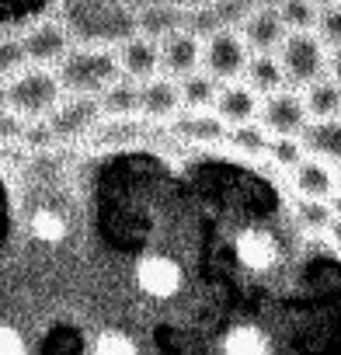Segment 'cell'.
<instances>
[{"instance_id": "37", "label": "cell", "mask_w": 341, "mask_h": 355, "mask_svg": "<svg viewBox=\"0 0 341 355\" xmlns=\"http://www.w3.org/2000/svg\"><path fill=\"white\" fill-rule=\"evenodd\" d=\"M338 189H341V167H338Z\"/></svg>"}, {"instance_id": "29", "label": "cell", "mask_w": 341, "mask_h": 355, "mask_svg": "<svg viewBox=\"0 0 341 355\" xmlns=\"http://www.w3.org/2000/svg\"><path fill=\"white\" fill-rule=\"evenodd\" d=\"M313 32H317V39H320L324 46H331V49L341 46V4H327V8H320Z\"/></svg>"}, {"instance_id": "30", "label": "cell", "mask_w": 341, "mask_h": 355, "mask_svg": "<svg viewBox=\"0 0 341 355\" xmlns=\"http://www.w3.org/2000/svg\"><path fill=\"white\" fill-rule=\"evenodd\" d=\"M94 355H139V348L125 331H101L94 338Z\"/></svg>"}, {"instance_id": "9", "label": "cell", "mask_w": 341, "mask_h": 355, "mask_svg": "<svg viewBox=\"0 0 341 355\" xmlns=\"http://www.w3.org/2000/svg\"><path fill=\"white\" fill-rule=\"evenodd\" d=\"M258 122H261L272 136H303V129L310 125V112H306L303 91L282 87V91L268 94V98L261 101Z\"/></svg>"}, {"instance_id": "36", "label": "cell", "mask_w": 341, "mask_h": 355, "mask_svg": "<svg viewBox=\"0 0 341 355\" xmlns=\"http://www.w3.org/2000/svg\"><path fill=\"white\" fill-rule=\"evenodd\" d=\"M310 4H317V8H327V4H338V0H310Z\"/></svg>"}, {"instance_id": "10", "label": "cell", "mask_w": 341, "mask_h": 355, "mask_svg": "<svg viewBox=\"0 0 341 355\" xmlns=\"http://www.w3.org/2000/svg\"><path fill=\"white\" fill-rule=\"evenodd\" d=\"M234 258H237V265L244 272L265 275V272H272L282 261V244L265 227H244V230L234 234Z\"/></svg>"}, {"instance_id": "12", "label": "cell", "mask_w": 341, "mask_h": 355, "mask_svg": "<svg viewBox=\"0 0 341 355\" xmlns=\"http://www.w3.org/2000/svg\"><path fill=\"white\" fill-rule=\"evenodd\" d=\"M237 32L244 35V42H247L251 53H279L282 42L289 39V28H286L279 8H268V4L251 8V11L241 18V28H237Z\"/></svg>"}, {"instance_id": "25", "label": "cell", "mask_w": 341, "mask_h": 355, "mask_svg": "<svg viewBox=\"0 0 341 355\" xmlns=\"http://www.w3.org/2000/svg\"><path fill=\"white\" fill-rule=\"evenodd\" d=\"M268 334L254 324H237L223 334V355H268Z\"/></svg>"}, {"instance_id": "33", "label": "cell", "mask_w": 341, "mask_h": 355, "mask_svg": "<svg viewBox=\"0 0 341 355\" xmlns=\"http://www.w3.org/2000/svg\"><path fill=\"white\" fill-rule=\"evenodd\" d=\"M327 73L341 84V46H334V49L327 53Z\"/></svg>"}, {"instance_id": "18", "label": "cell", "mask_w": 341, "mask_h": 355, "mask_svg": "<svg viewBox=\"0 0 341 355\" xmlns=\"http://www.w3.org/2000/svg\"><path fill=\"white\" fill-rule=\"evenodd\" d=\"M101 112L105 119H139V105H143V84L132 77H119L115 84H108L101 91Z\"/></svg>"}, {"instance_id": "35", "label": "cell", "mask_w": 341, "mask_h": 355, "mask_svg": "<svg viewBox=\"0 0 341 355\" xmlns=\"http://www.w3.org/2000/svg\"><path fill=\"white\" fill-rule=\"evenodd\" d=\"M327 202H331V209H334V216L341 220V189H338V192H334V196H331Z\"/></svg>"}, {"instance_id": "6", "label": "cell", "mask_w": 341, "mask_h": 355, "mask_svg": "<svg viewBox=\"0 0 341 355\" xmlns=\"http://www.w3.org/2000/svg\"><path fill=\"white\" fill-rule=\"evenodd\" d=\"M279 60L286 67V77L299 87L327 77V53L317 32H289V39L279 49Z\"/></svg>"}, {"instance_id": "19", "label": "cell", "mask_w": 341, "mask_h": 355, "mask_svg": "<svg viewBox=\"0 0 341 355\" xmlns=\"http://www.w3.org/2000/svg\"><path fill=\"white\" fill-rule=\"evenodd\" d=\"M299 139H303L310 157H320L327 164H341V115L338 119H313Z\"/></svg>"}, {"instance_id": "32", "label": "cell", "mask_w": 341, "mask_h": 355, "mask_svg": "<svg viewBox=\"0 0 341 355\" xmlns=\"http://www.w3.org/2000/svg\"><path fill=\"white\" fill-rule=\"evenodd\" d=\"M0 355H28L21 331H18V327H11V324H8L4 331H0Z\"/></svg>"}, {"instance_id": "4", "label": "cell", "mask_w": 341, "mask_h": 355, "mask_svg": "<svg viewBox=\"0 0 341 355\" xmlns=\"http://www.w3.org/2000/svg\"><path fill=\"white\" fill-rule=\"evenodd\" d=\"M21 46H25V56H28V67H60L70 49L77 46V35L70 32V25L63 18H42L28 28L18 32Z\"/></svg>"}, {"instance_id": "3", "label": "cell", "mask_w": 341, "mask_h": 355, "mask_svg": "<svg viewBox=\"0 0 341 355\" xmlns=\"http://www.w3.org/2000/svg\"><path fill=\"white\" fill-rule=\"evenodd\" d=\"M63 98L67 91L53 67H25L21 73L4 80L8 115H18L21 122H46L60 108Z\"/></svg>"}, {"instance_id": "28", "label": "cell", "mask_w": 341, "mask_h": 355, "mask_svg": "<svg viewBox=\"0 0 341 355\" xmlns=\"http://www.w3.org/2000/svg\"><path fill=\"white\" fill-rule=\"evenodd\" d=\"M268 160L275 167H299L306 160V146L299 136H272V146H268Z\"/></svg>"}, {"instance_id": "16", "label": "cell", "mask_w": 341, "mask_h": 355, "mask_svg": "<svg viewBox=\"0 0 341 355\" xmlns=\"http://www.w3.org/2000/svg\"><path fill=\"white\" fill-rule=\"evenodd\" d=\"M213 112L234 129V125H247V122H258L261 115V94H254L247 84H223L220 87V98L213 105Z\"/></svg>"}, {"instance_id": "14", "label": "cell", "mask_w": 341, "mask_h": 355, "mask_svg": "<svg viewBox=\"0 0 341 355\" xmlns=\"http://www.w3.org/2000/svg\"><path fill=\"white\" fill-rule=\"evenodd\" d=\"M182 108H185L182 80L167 77V73H157L153 80H146V84H143L139 119H146V122H164V119H175Z\"/></svg>"}, {"instance_id": "20", "label": "cell", "mask_w": 341, "mask_h": 355, "mask_svg": "<svg viewBox=\"0 0 341 355\" xmlns=\"http://www.w3.org/2000/svg\"><path fill=\"white\" fill-rule=\"evenodd\" d=\"M286 80H289V77H286V67H282V60H279L275 53H254L251 63H247V70H244V84H247L254 94H261V98L282 91Z\"/></svg>"}, {"instance_id": "26", "label": "cell", "mask_w": 341, "mask_h": 355, "mask_svg": "<svg viewBox=\"0 0 341 355\" xmlns=\"http://www.w3.org/2000/svg\"><path fill=\"white\" fill-rule=\"evenodd\" d=\"M227 146H234V150L244 153V157H261V153H268V146H272V132H268L261 122L234 125V129L227 132Z\"/></svg>"}, {"instance_id": "11", "label": "cell", "mask_w": 341, "mask_h": 355, "mask_svg": "<svg viewBox=\"0 0 341 355\" xmlns=\"http://www.w3.org/2000/svg\"><path fill=\"white\" fill-rule=\"evenodd\" d=\"M202 56H206V42H199V35L189 28H178L160 39V73L175 77V80L199 73Z\"/></svg>"}, {"instance_id": "7", "label": "cell", "mask_w": 341, "mask_h": 355, "mask_svg": "<svg viewBox=\"0 0 341 355\" xmlns=\"http://www.w3.org/2000/svg\"><path fill=\"white\" fill-rule=\"evenodd\" d=\"M251 49L244 42L241 32L234 28H220L206 39V56H202V67L206 73H213L220 84H234L237 77H244L247 63H251Z\"/></svg>"}, {"instance_id": "27", "label": "cell", "mask_w": 341, "mask_h": 355, "mask_svg": "<svg viewBox=\"0 0 341 355\" xmlns=\"http://www.w3.org/2000/svg\"><path fill=\"white\" fill-rule=\"evenodd\" d=\"M279 15H282V21H286L289 32H310V28L317 25L320 8L310 4V0H282V4H279Z\"/></svg>"}, {"instance_id": "5", "label": "cell", "mask_w": 341, "mask_h": 355, "mask_svg": "<svg viewBox=\"0 0 341 355\" xmlns=\"http://www.w3.org/2000/svg\"><path fill=\"white\" fill-rule=\"evenodd\" d=\"M136 289L150 300H175L185 289V268L164 251H143L132 265Z\"/></svg>"}, {"instance_id": "1", "label": "cell", "mask_w": 341, "mask_h": 355, "mask_svg": "<svg viewBox=\"0 0 341 355\" xmlns=\"http://www.w3.org/2000/svg\"><path fill=\"white\" fill-rule=\"evenodd\" d=\"M251 8L254 0H0L4 35H18L42 18H63L77 42L91 46H122L132 35L160 42L178 28L209 39Z\"/></svg>"}, {"instance_id": "8", "label": "cell", "mask_w": 341, "mask_h": 355, "mask_svg": "<svg viewBox=\"0 0 341 355\" xmlns=\"http://www.w3.org/2000/svg\"><path fill=\"white\" fill-rule=\"evenodd\" d=\"M105 112H101V101L98 98H77V94H67L60 101V108L46 119L49 132L56 143H73V139H87L94 136V129L101 125Z\"/></svg>"}, {"instance_id": "15", "label": "cell", "mask_w": 341, "mask_h": 355, "mask_svg": "<svg viewBox=\"0 0 341 355\" xmlns=\"http://www.w3.org/2000/svg\"><path fill=\"white\" fill-rule=\"evenodd\" d=\"M119 63H122V73L146 84L160 73V42L157 39H146V35H132L119 46Z\"/></svg>"}, {"instance_id": "17", "label": "cell", "mask_w": 341, "mask_h": 355, "mask_svg": "<svg viewBox=\"0 0 341 355\" xmlns=\"http://www.w3.org/2000/svg\"><path fill=\"white\" fill-rule=\"evenodd\" d=\"M292 189L303 199H331L338 192V174L331 171L327 160L306 157L299 167H292Z\"/></svg>"}, {"instance_id": "31", "label": "cell", "mask_w": 341, "mask_h": 355, "mask_svg": "<svg viewBox=\"0 0 341 355\" xmlns=\"http://www.w3.org/2000/svg\"><path fill=\"white\" fill-rule=\"evenodd\" d=\"M28 67V56H25V46L18 35H4V46H0V70H4V80L21 73Z\"/></svg>"}, {"instance_id": "34", "label": "cell", "mask_w": 341, "mask_h": 355, "mask_svg": "<svg viewBox=\"0 0 341 355\" xmlns=\"http://www.w3.org/2000/svg\"><path fill=\"white\" fill-rule=\"evenodd\" d=\"M327 234H331V241H334V248H338V251H341V220H334V223H331V230H327Z\"/></svg>"}, {"instance_id": "23", "label": "cell", "mask_w": 341, "mask_h": 355, "mask_svg": "<svg viewBox=\"0 0 341 355\" xmlns=\"http://www.w3.org/2000/svg\"><path fill=\"white\" fill-rule=\"evenodd\" d=\"M220 87H223V84H220L213 73H206V70L185 77V80H182L185 108H192V112H213V105H216V98H220Z\"/></svg>"}, {"instance_id": "13", "label": "cell", "mask_w": 341, "mask_h": 355, "mask_svg": "<svg viewBox=\"0 0 341 355\" xmlns=\"http://www.w3.org/2000/svg\"><path fill=\"white\" fill-rule=\"evenodd\" d=\"M170 132H175L182 143H189V146H220V143H227L230 125L216 112L185 108V112H178L175 119H170Z\"/></svg>"}, {"instance_id": "2", "label": "cell", "mask_w": 341, "mask_h": 355, "mask_svg": "<svg viewBox=\"0 0 341 355\" xmlns=\"http://www.w3.org/2000/svg\"><path fill=\"white\" fill-rule=\"evenodd\" d=\"M56 73H60V84H63L67 94H77V98H101V91L122 77L119 46L77 42V46L70 49V56L56 67Z\"/></svg>"}, {"instance_id": "22", "label": "cell", "mask_w": 341, "mask_h": 355, "mask_svg": "<svg viewBox=\"0 0 341 355\" xmlns=\"http://www.w3.org/2000/svg\"><path fill=\"white\" fill-rule=\"evenodd\" d=\"M303 98H306V112L310 119H338L341 115V84L327 73L313 84L303 87Z\"/></svg>"}, {"instance_id": "21", "label": "cell", "mask_w": 341, "mask_h": 355, "mask_svg": "<svg viewBox=\"0 0 341 355\" xmlns=\"http://www.w3.org/2000/svg\"><path fill=\"white\" fill-rule=\"evenodd\" d=\"M28 234L42 248H60L70 237V216L63 209H56V206H39L28 216Z\"/></svg>"}, {"instance_id": "24", "label": "cell", "mask_w": 341, "mask_h": 355, "mask_svg": "<svg viewBox=\"0 0 341 355\" xmlns=\"http://www.w3.org/2000/svg\"><path fill=\"white\" fill-rule=\"evenodd\" d=\"M292 220L303 234H320V230H331V223L338 220L331 202L327 199H296L292 202Z\"/></svg>"}]
</instances>
